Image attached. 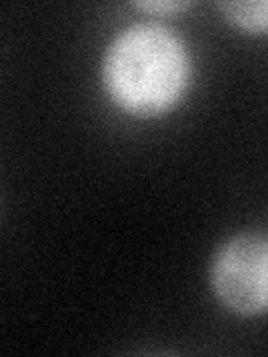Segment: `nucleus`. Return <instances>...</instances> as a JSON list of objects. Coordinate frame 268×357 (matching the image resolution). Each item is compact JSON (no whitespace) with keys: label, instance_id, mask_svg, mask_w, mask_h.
<instances>
[{"label":"nucleus","instance_id":"f257e3e1","mask_svg":"<svg viewBox=\"0 0 268 357\" xmlns=\"http://www.w3.org/2000/svg\"><path fill=\"white\" fill-rule=\"evenodd\" d=\"M100 81L110 100L137 119L172 112L193 83V59L172 27L137 22L119 31L100 63Z\"/></svg>","mask_w":268,"mask_h":357},{"label":"nucleus","instance_id":"7ed1b4c3","mask_svg":"<svg viewBox=\"0 0 268 357\" xmlns=\"http://www.w3.org/2000/svg\"><path fill=\"white\" fill-rule=\"evenodd\" d=\"M221 14L230 22L246 31L264 33L268 25V5L264 0H253V3H219Z\"/></svg>","mask_w":268,"mask_h":357},{"label":"nucleus","instance_id":"20e7f679","mask_svg":"<svg viewBox=\"0 0 268 357\" xmlns=\"http://www.w3.org/2000/svg\"><path fill=\"white\" fill-rule=\"evenodd\" d=\"M193 3L188 0H152V3H134V7L148 14H172V11H184Z\"/></svg>","mask_w":268,"mask_h":357},{"label":"nucleus","instance_id":"f03ea898","mask_svg":"<svg viewBox=\"0 0 268 357\" xmlns=\"http://www.w3.org/2000/svg\"><path fill=\"white\" fill-rule=\"evenodd\" d=\"M210 286L228 310L262 315L268 306V239L264 232H239L212 257Z\"/></svg>","mask_w":268,"mask_h":357}]
</instances>
